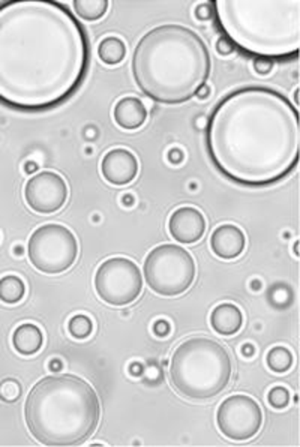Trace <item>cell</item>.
Returning <instances> with one entry per match:
<instances>
[{"label": "cell", "mask_w": 300, "mask_h": 447, "mask_svg": "<svg viewBox=\"0 0 300 447\" xmlns=\"http://www.w3.org/2000/svg\"><path fill=\"white\" fill-rule=\"evenodd\" d=\"M90 63L84 26L56 0L0 2V104L39 113L70 101Z\"/></svg>", "instance_id": "cell-1"}, {"label": "cell", "mask_w": 300, "mask_h": 447, "mask_svg": "<svg viewBox=\"0 0 300 447\" xmlns=\"http://www.w3.org/2000/svg\"><path fill=\"white\" fill-rule=\"evenodd\" d=\"M299 111L281 92L246 86L221 99L206 123V150L226 179L270 187L299 162Z\"/></svg>", "instance_id": "cell-2"}, {"label": "cell", "mask_w": 300, "mask_h": 447, "mask_svg": "<svg viewBox=\"0 0 300 447\" xmlns=\"http://www.w3.org/2000/svg\"><path fill=\"white\" fill-rule=\"evenodd\" d=\"M133 75L152 101L179 105L192 99L212 72L211 53L203 38L180 24H161L135 45Z\"/></svg>", "instance_id": "cell-3"}, {"label": "cell", "mask_w": 300, "mask_h": 447, "mask_svg": "<svg viewBox=\"0 0 300 447\" xmlns=\"http://www.w3.org/2000/svg\"><path fill=\"white\" fill-rule=\"evenodd\" d=\"M32 437L48 447H72L94 436L101 417L95 389L75 375L45 377L32 387L24 405Z\"/></svg>", "instance_id": "cell-4"}, {"label": "cell", "mask_w": 300, "mask_h": 447, "mask_svg": "<svg viewBox=\"0 0 300 447\" xmlns=\"http://www.w3.org/2000/svg\"><path fill=\"white\" fill-rule=\"evenodd\" d=\"M213 18L245 55L290 60L299 55L300 0H216Z\"/></svg>", "instance_id": "cell-5"}, {"label": "cell", "mask_w": 300, "mask_h": 447, "mask_svg": "<svg viewBox=\"0 0 300 447\" xmlns=\"http://www.w3.org/2000/svg\"><path fill=\"white\" fill-rule=\"evenodd\" d=\"M228 351L211 338H191L182 343L170 362V380L177 393L188 399H212L231 380Z\"/></svg>", "instance_id": "cell-6"}, {"label": "cell", "mask_w": 300, "mask_h": 447, "mask_svg": "<svg viewBox=\"0 0 300 447\" xmlns=\"http://www.w3.org/2000/svg\"><path fill=\"white\" fill-rule=\"evenodd\" d=\"M145 280L150 290L160 296L184 294L195 280V261L179 245L156 246L145 260Z\"/></svg>", "instance_id": "cell-7"}, {"label": "cell", "mask_w": 300, "mask_h": 447, "mask_svg": "<svg viewBox=\"0 0 300 447\" xmlns=\"http://www.w3.org/2000/svg\"><path fill=\"white\" fill-rule=\"evenodd\" d=\"M32 266L47 275L67 272L78 257L74 233L60 224H45L33 231L28 245Z\"/></svg>", "instance_id": "cell-8"}, {"label": "cell", "mask_w": 300, "mask_h": 447, "mask_svg": "<svg viewBox=\"0 0 300 447\" xmlns=\"http://www.w3.org/2000/svg\"><path fill=\"white\" fill-rule=\"evenodd\" d=\"M95 290L111 307H126L138 299L143 275L133 260L114 257L106 260L95 275Z\"/></svg>", "instance_id": "cell-9"}, {"label": "cell", "mask_w": 300, "mask_h": 447, "mask_svg": "<svg viewBox=\"0 0 300 447\" xmlns=\"http://www.w3.org/2000/svg\"><path fill=\"white\" fill-rule=\"evenodd\" d=\"M216 424L223 436L228 440H251L263 425L262 407L248 395H233L219 405Z\"/></svg>", "instance_id": "cell-10"}, {"label": "cell", "mask_w": 300, "mask_h": 447, "mask_svg": "<svg viewBox=\"0 0 300 447\" xmlns=\"http://www.w3.org/2000/svg\"><path fill=\"white\" fill-rule=\"evenodd\" d=\"M24 200L36 214H55L68 200L67 182L53 172L38 173L26 183Z\"/></svg>", "instance_id": "cell-11"}, {"label": "cell", "mask_w": 300, "mask_h": 447, "mask_svg": "<svg viewBox=\"0 0 300 447\" xmlns=\"http://www.w3.org/2000/svg\"><path fill=\"white\" fill-rule=\"evenodd\" d=\"M168 230L174 241L185 245H192L204 236L206 219L199 209L180 207L170 216Z\"/></svg>", "instance_id": "cell-12"}, {"label": "cell", "mask_w": 300, "mask_h": 447, "mask_svg": "<svg viewBox=\"0 0 300 447\" xmlns=\"http://www.w3.org/2000/svg\"><path fill=\"white\" fill-rule=\"evenodd\" d=\"M101 172L104 179L111 185L125 187L138 175V161L133 152L126 149H113L102 158Z\"/></svg>", "instance_id": "cell-13"}, {"label": "cell", "mask_w": 300, "mask_h": 447, "mask_svg": "<svg viewBox=\"0 0 300 447\" xmlns=\"http://www.w3.org/2000/svg\"><path fill=\"white\" fill-rule=\"evenodd\" d=\"M246 246V238L243 231L233 224L219 226L211 238V248L216 257L223 260L238 258Z\"/></svg>", "instance_id": "cell-14"}, {"label": "cell", "mask_w": 300, "mask_h": 447, "mask_svg": "<svg viewBox=\"0 0 300 447\" xmlns=\"http://www.w3.org/2000/svg\"><path fill=\"white\" fill-rule=\"evenodd\" d=\"M148 110L141 99L135 96L122 98L114 107V121L122 129L134 131L145 125Z\"/></svg>", "instance_id": "cell-15"}, {"label": "cell", "mask_w": 300, "mask_h": 447, "mask_svg": "<svg viewBox=\"0 0 300 447\" xmlns=\"http://www.w3.org/2000/svg\"><path fill=\"white\" fill-rule=\"evenodd\" d=\"M211 326L223 336L236 335L243 326V314L233 304H221L211 314Z\"/></svg>", "instance_id": "cell-16"}, {"label": "cell", "mask_w": 300, "mask_h": 447, "mask_svg": "<svg viewBox=\"0 0 300 447\" xmlns=\"http://www.w3.org/2000/svg\"><path fill=\"white\" fill-rule=\"evenodd\" d=\"M44 336L41 329L32 323H24L18 326L12 333V346L21 356H32L41 350Z\"/></svg>", "instance_id": "cell-17"}, {"label": "cell", "mask_w": 300, "mask_h": 447, "mask_svg": "<svg viewBox=\"0 0 300 447\" xmlns=\"http://www.w3.org/2000/svg\"><path fill=\"white\" fill-rule=\"evenodd\" d=\"M98 56L106 65L114 67V65H119L125 59L126 45L122 39L116 36L106 38L102 39L98 47Z\"/></svg>", "instance_id": "cell-18"}, {"label": "cell", "mask_w": 300, "mask_h": 447, "mask_svg": "<svg viewBox=\"0 0 300 447\" xmlns=\"http://www.w3.org/2000/svg\"><path fill=\"white\" fill-rule=\"evenodd\" d=\"M26 285L21 278L16 275H8L0 280V300L5 304L14 305L24 297Z\"/></svg>", "instance_id": "cell-19"}, {"label": "cell", "mask_w": 300, "mask_h": 447, "mask_svg": "<svg viewBox=\"0 0 300 447\" xmlns=\"http://www.w3.org/2000/svg\"><path fill=\"white\" fill-rule=\"evenodd\" d=\"M107 0H74V11L77 16L86 21L101 20L109 9Z\"/></svg>", "instance_id": "cell-20"}, {"label": "cell", "mask_w": 300, "mask_h": 447, "mask_svg": "<svg viewBox=\"0 0 300 447\" xmlns=\"http://www.w3.org/2000/svg\"><path fill=\"white\" fill-rule=\"evenodd\" d=\"M266 363L273 372H287L293 366V354L282 346L273 347L267 353Z\"/></svg>", "instance_id": "cell-21"}, {"label": "cell", "mask_w": 300, "mask_h": 447, "mask_svg": "<svg viewBox=\"0 0 300 447\" xmlns=\"http://www.w3.org/2000/svg\"><path fill=\"white\" fill-rule=\"evenodd\" d=\"M68 331L77 339H86L94 332V323L87 317V315L78 314L70 320Z\"/></svg>", "instance_id": "cell-22"}, {"label": "cell", "mask_w": 300, "mask_h": 447, "mask_svg": "<svg viewBox=\"0 0 300 447\" xmlns=\"http://www.w3.org/2000/svg\"><path fill=\"white\" fill-rule=\"evenodd\" d=\"M21 397V386L17 380H5L0 383V399L5 402H16Z\"/></svg>", "instance_id": "cell-23"}, {"label": "cell", "mask_w": 300, "mask_h": 447, "mask_svg": "<svg viewBox=\"0 0 300 447\" xmlns=\"http://www.w3.org/2000/svg\"><path fill=\"white\" fill-rule=\"evenodd\" d=\"M267 401L273 407V409H285V407L290 404V392H289V389H285L282 386L273 387L269 392Z\"/></svg>", "instance_id": "cell-24"}, {"label": "cell", "mask_w": 300, "mask_h": 447, "mask_svg": "<svg viewBox=\"0 0 300 447\" xmlns=\"http://www.w3.org/2000/svg\"><path fill=\"white\" fill-rule=\"evenodd\" d=\"M194 16H195V18L200 20V21L212 20L213 18V5H212V2L199 5L194 11Z\"/></svg>", "instance_id": "cell-25"}, {"label": "cell", "mask_w": 300, "mask_h": 447, "mask_svg": "<svg viewBox=\"0 0 300 447\" xmlns=\"http://www.w3.org/2000/svg\"><path fill=\"white\" fill-rule=\"evenodd\" d=\"M272 68H273V60L266 59V57H255L254 59V70L258 74L266 75L272 71Z\"/></svg>", "instance_id": "cell-26"}, {"label": "cell", "mask_w": 300, "mask_h": 447, "mask_svg": "<svg viewBox=\"0 0 300 447\" xmlns=\"http://www.w3.org/2000/svg\"><path fill=\"white\" fill-rule=\"evenodd\" d=\"M215 47H216V51H218L219 56H228V55H231V53L234 51L233 44L228 41L227 38H224V36H221V38L218 39Z\"/></svg>", "instance_id": "cell-27"}, {"label": "cell", "mask_w": 300, "mask_h": 447, "mask_svg": "<svg viewBox=\"0 0 300 447\" xmlns=\"http://www.w3.org/2000/svg\"><path fill=\"white\" fill-rule=\"evenodd\" d=\"M170 331H172V327H170V323L167 320H158L153 324V333L156 336H168Z\"/></svg>", "instance_id": "cell-28"}, {"label": "cell", "mask_w": 300, "mask_h": 447, "mask_svg": "<svg viewBox=\"0 0 300 447\" xmlns=\"http://www.w3.org/2000/svg\"><path fill=\"white\" fill-rule=\"evenodd\" d=\"M168 161L172 162V164H174V165L180 164L182 161H184V152H182L180 149L170 150V153H168Z\"/></svg>", "instance_id": "cell-29"}, {"label": "cell", "mask_w": 300, "mask_h": 447, "mask_svg": "<svg viewBox=\"0 0 300 447\" xmlns=\"http://www.w3.org/2000/svg\"><path fill=\"white\" fill-rule=\"evenodd\" d=\"M209 95H211V87H209L207 84H204L199 92H197V98H200V99H206V98H209Z\"/></svg>", "instance_id": "cell-30"}, {"label": "cell", "mask_w": 300, "mask_h": 447, "mask_svg": "<svg viewBox=\"0 0 300 447\" xmlns=\"http://www.w3.org/2000/svg\"><path fill=\"white\" fill-rule=\"evenodd\" d=\"M242 353H243V356L251 358V356H254V347L251 344H246V346H243Z\"/></svg>", "instance_id": "cell-31"}, {"label": "cell", "mask_w": 300, "mask_h": 447, "mask_svg": "<svg viewBox=\"0 0 300 447\" xmlns=\"http://www.w3.org/2000/svg\"><path fill=\"white\" fill-rule=\"evenodd\" d=\"M129 371H131V374H134V375H140L143 372V366L140 363H133L131 370Z\"/></svg>", "instance_id": "cell-32"}]
</instances>
